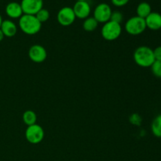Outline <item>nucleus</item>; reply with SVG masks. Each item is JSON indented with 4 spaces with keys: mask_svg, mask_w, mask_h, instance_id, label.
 Listing matches in <instances>:
<instances>
[{
    "mask_svg": "<svg viewBox=\"0 0 161 161\" xmlns=\"http://www.w3.org/2000/svg\"><path fill=\"white\" fill-rule=\"evenodd\" d=\"M134 61L138 66L142 68L151 67L156 61L153 54V50L146 46L138 47L134 52Z\"/></svg>",
    "mask_w": 161,
    "mask_h": 161,
    "instance_id": "1",
    "label": "nucleus"
},
{
    "mask_svg": "<svg viewBox=\"0 0 161 161\" xmlns=\"http://www.w3.org/2000/svg\"><path fill=\"white\" fill-rule=\"evenodd\" d=\"M19 27L26 35H36L40 31L42 24L39 21L35 15L23 14L19 18Z\"/></svg>",
    "mask_w": 161,
    "mask_h": 161,
    "instance_id": "2",
    "label": "nucleus"
},
{
    "mask_svg": "<svg viewBox=\"0 0 161 161\" xmlns=\"http://www.w3.org/2000/svg\"><path fill=\"white\" fill-rule=\"evenodd\" d=\"M145 19L135 16L129 18L125 23V30L131 36H138L144 32L146 29Z\"/></svg>",
    "mask_w": 161,
    "mask_h": 161,
    "instance_id": "3",
    "label": "nucleus"
},
{
    "mask_svg": "<svg viewBox=\"0 0 161 161\" xmlns=\"http://www.w3.org/2000/svg\"><path fill=\"white\" fill-rule=\"evenodd\" d=\"M122 32V27L120 24L108 20L105 23L102 28V36L108 41L117 39Z\"/></svg>",
    "mask_w": 161,
    "mask_h": 161,
    "instance_id": "4",
    "label": "nucleus"
},
{
    "mask_svg": "<svg viewBox=\"0 0 161 161\" xmlns=\"http://www.w3.org/2000/svg\"><path fill=\"white\" fill-rule=\"evenodd\" d=\"M44 135L43 128L37 124L28 126L25 130V138L27 141L33 145L40 143L43 140Z\"/></svg>",
    "mask_w": 161,
    "mask_h": 161,
    "instance_id": "5",
    "label": "nucleus"
},
{
    "mask_svg": "<svg viewBox=\"0 0 161 161\" xmlns=\"http://www.w3.org/2000/svg\"><path fill=\"white\" fill-rule=\"evenodd\" d=\"M57 18H58V21L60 25H62V26L67 27L72 25L76 17H75V15L72 7L64 6V7L61 8L58 11Z\"/></svg>",
    "mask_w": 161,
    "mask_h": 161,
    "instance_id": "6",
    "label": "nucleus"
},
{
    "mask_svg": "<svg viewBox=\"0 0 161 161\" xmlns=\"http://www.w3.org/2000/svg\"><path fill=\"white\" fill-rule=\"evenodd\" d=\"M113 13L109 5L106 3H101L97 5L94 11V17L98 23H106L110 20Z\"/></svg>",
    "mask_w": 161,
    "mask_h": 161,
    "instance_id": "7",
    "label": "nucleus"
},
{
    "mask_svg": "<svg viewBox=\"0 0 161 161\" xmlns=\"http://www.w3.org/2000/svg\"><path fill=\"white\" fill-rule=\"evenodd\" d=\"M20 6L24 14L36 15L43 8V0H21Z\"/></svg>",
    "mask_w": 161,
    "mask_h": 161,
    "instance_id": "8",
    "label": "nucleus"
},
{
    "mask_svg": "<svg viewBox=\"0 0 161 161\" xmlns=\"http://www.w3.org/2000/svg\"><path fill=\"white\" fill-rule=\"evenodd\" d=\"M28 57L35 63H42L47 59V50L39 44H35L29 48Z\"/></svg>",
    "mask_w": 161,
    "mask_h": 161,
    "instance_id": "9",
    "label": "nucleus"
},
{
    "mask_svg": "<svg viewBox=\"0 0 161 161\" xmlns=\"http://www.w3.org/2000/svg\"><path fill=\"white\" fill-rule=\"evenodd\" d=\"M72 9L75 17L79 19H86L91 14V8L87 1H76L74 4Z\"/></svg>",
    "mask_w": 161,
    "mask_h": 161,
    "instance_id": "10",
    "label": "nucleus"
},
{
    "mask_svg": "<svg viewBox=\"0 0 161 161\" xmlns=\"http://www.w3.org/2000/svg\"><path fill=\"white\" fill-rule=\"evenodd\" d=\"M146 28L152 31H158L161 28V14L158 12H152L146 19Z\"/></svg>",
    "mask_w": 161,
    "mask_h": 161,
    "instance_id": "11",
    "label": "nucleus"
},
{
    "mask_svg": "<svg viewBox=\"0 0 161 161\" xmlns=\"http://www.w3.org/2000/svg\"><path fill=\"white\" fill-rule=\"evenodd\" d=\"M6 14L9 17L13 19L20 18L24 14L20 3L16 2H11L6 6Z\"/></svg>",
    "mask_w": 161,
    "mask_h": 161,
    "instance_id": "12",
    "label": "nucleus"
},
{
    "mask_svg": "<svg viewBox=\"0 0 161 161\" xmlns=\"http://www.w3.org/2000/svg\"><path fill=\"white\" fill-rule=\"evenodd\" d=\"M0 29L6 37H14L17 32V25L11 20H3Z\"/></svg>",
    "mask_w": 161,
    "mask_h": 161,
    "instance_id": "13",
    "label": "nucleus"
},
{
    "mask_svg": "<svg viewBox=\"0 0 161 161\" xmlns=\"http://www.w3.org/2000/svg\"><path fill=\"white\" fill-rule=\"evenodd\" d=\"M136 13L138 17L146 19L152 13V8L148 3L142 2V3H139L137 6Z\"/></svg>",
    "mask_w": 161,
    "mask_h": 161,
    "instance_id": "14",
    "label": "nucleus"
},
{
    "mask_svg": "<svg viewBox=\"0 0 161 161\" xmlns=\"http://www.w3.org/2000/svg\"><path fill=\"white\" fill-rule=\"evenodd\" d=\"M22 119H23L24 123L28 127V126L36 124L37 116H36V113L32 110H27L24 113Z\"/></svg>",
    "mask_w": 161,
    "mask_h": 161,
    "instance_id": "15",
    "label": "nucleus"
},
{
    "mask_svg": "<svg viewBox=\"0 0 161 161\" xmlns=\"http://www.w3.org/2000/svg\"><path fill=\"white\" fill-rule=\"evenodd\" d=\"M151 130L154 136L161 138V114L154 118L151 124Z\"/></svg>",
    "mask_w": 161,
    "mask_h": 161,
    "instance_id": "16",
    "label": "nucleus"
},
{
    "mask_svg": "<svg viewBox=\"0 0 161 161\" xmlns=\"http://www.w3.org/2000/svg\"><path fill=\"white\" fill-rule=\"evenodd\" d=\"M98 26V22L95 20L94 17H88L83 21V28L86 31H94Z\"/></svg>",
    "mask_w": 161,
    "mask_h": 161,
    "instance_id": "17",
    "label": "nucleus"
},
{
    "mask_svg": "<svg viewBox=\"0 0 161 161\" xmlns=\"http://www.w3.org/2000/svg\"><path fill=\"white\" fill-rule=\"evenodd\" d=\"M35 16L39 20V21L41 24H42L49 20V18H50V13H49V11L47 9L42 8Z\"/></svg>",
    "mask_w": 161,
    "mask_h": 161,
    "instance_id": "18",
    "label": "nucleus"
},
{
    "mask_svg": "<svg viewBox=\"0 0 161 161\" xmlns=\"http://www.w3.org/2000/svg\"><path fill=\"white\" fill-rule=\"evenodd\" d=\"M153 74L157 78H161V61H155L151 65Z\"/></svg>",
    "mask_w": 161,
    "mask_h": 161,
    "instance_id": "19",
    "label": "nucleus"
},
{
    "mask_svg": "<svg viewBox=\"0 0 161 161\" xmlns=\"http://www.w3.org/2000/svg\"><path fill=\"white\" fill-rule=\"evenodd\" d=\"M124 19V16L123 14L119 11H113L111 14V17H110V20L116 23L121 24Z\"/></svg>",
    "mask_w": 161,
    "mask_h": 161,
    "instance_id": "20",
    "label": "nucleus"
},
{
    "mask_svg": "<svg viewBox=\"0 0 161 161\" xmlns=\"http://www.w3.org/2000/svg\"><path fill=\"white\" fill-rule=\"evenodd\" d=\"M111 1L112 3H113L115 6L121 7V6H125V5H127L130 0H111Z\"/></svg>",
    "mask_w": 161,
    "mask_h": 161,
    "instance_id": "21",
    "label": "nucleus"
},
{
    "mask_svg": "<svg viewBox=\"0 0 161 161\" xmlns=\"http://www.w3.org/2000/svg\"><path fill=\"white\" fill-rule=\"evenodd\" d=\"M153 54L156 61H161V46H159L154 49Z\"/></svg>",
    "mask_w": 161,
    "mask_h": 161,
    "instance_id": "22",
    "label": "nucleus"
},
{
    "mask_svg": "<svg viewBox=\"0 0 161 161\" xmlns=\"http://www.w3.org/2000/svg\"><path fill=\"white\" fill-rule=\"evenodd\" d=\"M4 37H5L4 34H3V32L2 31V30L0 29V42H1L3 39H4Z\"/></svg>",
    "mask_w": 161,
    "mask_h": 161,
    "instance_id": "23",
    "label": "nucleus"
},
{
    "mask_svg": "<svg viewBox=\"0 0 161 161\" xmlns=\"http://www.w3.org/2000/svg\"><path fill=\"white\" fill-rule=\"evenodd\" d=\"M3 17H2V16H1V14H0V27H1V25H2V23H3Z\"/></svg>",
    "mask_w": 161,
    "mask_h": 161,
    "instance_id": "24",
    "label": "nucleus"
},
{
    "mask_svg": "<svg viewBox=\"0 0 161 161\" xmlns=\"http://www.w3.org/2000/svg\"><path fill=\"white\" fill-rule=\"evenodd\" d=\"M76 1H87V0H76Z\"/></svg>",
    "mask_w": 161,
    "mask_h": 161,
    "instance_id": "25",
    "label": "nucleus"
}]
</instances>
